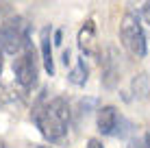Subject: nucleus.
<instances>
[{
  "mask_svg": "<svg viewBox=\"0 0 150 148\" xmlns=\"http://www.w3.org/2000/svg\"><path fill=\"white\" fill-rule=\"evenodd\" d=\"M70 120H72L70 103L65 98H61V96H57L52 100H41L33 111L35 126L50 144H57V142H61L68 135Z\"/></svg>",
  "mask_w": 150,
  "mask_h": 148,
  "instance_id": "1",
  "label": "nucleus"
},
{
  "mask_svg": "<svg viewBox=\"0 0 150 148\" xmlns=\"http://www.w3.org/2000/svg\"><path fill=\"white\" fill-rule=\"evenodd\" d=\"M30 44V24L22 15H9L0 22V46L2 52L18 55Z\"/></svg>",
  "mask_w": 150,
  "mask_h": 148,
  "instance_id": "2",
  "label": "nucleus"
},
{
  "mask_svg": "<svg viewBox=\"0 0 150 148\" xmlns=\"http://www.w3.org/2000/svg\"><path fill=\"white\" fill-rule=\"evenodd\" d=\"M120 39H122L124 48L131 55H135V57H146L148 37H146V28H144V22H142V18H139V13H126L122 18Z\"/></svg>",
  "mask_w": 150,
  "mask_h": 148,
  "instance_id": "3",
  "label": "nucleus"
},
{
  "mask_svg": "<svg viewBox=\"0 0 150 148\" xmlns=\"http://www.w3.org/2000/svg\"><path fill=\"white\" fill-rule=\"evenodd\" d=\"M39 63H41V59L37 57V52H35V48L30 44L15 55L13 76L24 89L35 87V83H37V79H39Z\"/></svg>",
  "mask_w": 150,
  "mask_h": 148,
  "instance_id": "4",
  "label": "nucleus"
},
{
  "mask_svg": "<svg viewBox=\"0 0 150 148\" xmlns=\"http://www.w3.org/2000/svg\"><path fill=\"white\" fill-rule=\"evenodd\" d=\"M79 48L83 55L87 57H100V48H98V35H96V24L94 20H87L83 24V28L79 30Z\"/></svg>",
  "mask_w": 150,
  "mask_h": 148,
  "instance_id": "5",
  "label": "nucleus"
},
{
  "mask_svg": "<svg viewBox=\"0 0 150 148\" xmlns=\"http://www.w3.org/2000/svg\"><path fill=\"white\" fill-rule=\"evenodd\" d=\"M117 81H120L117 52H115V48H109V59H102V85H105L107 89H113L117 85Z\"/></svg>",
  "mask_w": 150,
  "mask_h": 148,
  "instance_id": "6",
  "label": "nucleus"
},
{
  "mask_svg": "<svg viewBox=\"0 0 150 148\" xmlns=\"http://www.w3.org/2000/svg\"><path fill=\"white\" fill-rule=\"evenodd\" d=\"M120 118H122V115L117 113V109H115L113 105L100 107V109H98V120H96L98 131H100L102 135H113V131H115Z\"/></svg>",
  "mask_w": 150,
  "mask_h": 148,
  "instance_id": "7",
  "label": "nucleus"
},
{
  "mask_svg": "<svg viewBox=\"0 0 150 148\" xmlns=\"http://www.w3.org/2000/svg\"><path fill=\"white\" fill-rule=\"evenodd\" d=\"M52 28L44 26L39 33V46H41V65L48 72V76H54V61H52Z\"/></svg>",
  "mask_w": 150,
  "mask_h": 148,
  "instance_id": "8",
  "label": "nucleus"
},
{
  "mask_svg": "<svg viewBox=\"0 0 150 148\" xmlns=\"http://www.w3.org/2000/svg\"><path fill=\"white\" fill-rule=\"evenodd\" d=\"M131 94L135 100H148L150 98V74L148 72H139L131 81Z\"/></svg>",
  "mask_w": 150,
  "mask_h": 148,
  "instance_id": "9",
  "label": "nucleus"
},
{
  "mask_svg": "<svg viewBox=\"0 0 150 148\" xmlns=\"http://www.w3.org/2000/svg\"><path fill=\"white\" fill-rule=\"evenodd\" d=\"M87 79H89V68H87V63H85V57H81L76 61V65L70 70L68 81L72 85H76V87H83V85L87 83Z\"/></svg>",
  "mask_w": 150,
  "mask_h": 148,
  "instance_id": "10",
  "label": "nucleus"
},
{
  "mask_svg": "<svg viewBox=\"0 0 150 148\" xmlns=\"http://www.w3.org/2000/svg\"><path fill=\"white\" fill-rule=\"evenodd\" d=\"M126 148H150V131L144 133L142 137H133Z\"/></svg>",
  "mask_w": 150,
  "mask_h": 148,
  "instance_id": "11",
  "label": "nucleus"
},
{
  "mask_svg": "<svg viewBox=\"0 0 150 148\" xmlns=\"http://www.w3.org/2000/svg\"><path fill=\"white\" fill-rule=\"evenodd\" d=\"M9 13H11V2L9 0H0V22L4 18H9Z\"/></svg>",
  "mask_w": 150,
  "mask_h": 148,
  "instance_id": "12",
  "label": "nucleus"
},
{
  "mask_svg": "<svg viewBox=\"0 0 150 148\" xmlns=\"http://www.w3.org/2000/svg\"><path fill=\"white\" fill-rule=\"evenodd\" d=\"M139 18H142V22L150 24V0H148V2L142 7V11H139Z\"/></svg>",
  "mask_w": 150,
  "mask_h": 148,
  "instance_id": "13",
  "label": "nucleus"
},
{
  "mask_svg": "<svg viewBox=\"0 0 150 148\" xmlns=\"http://www.w3.org/2000/svg\"><path fill=\"white\" fill-rule=\"evenodd\" d=\"M52 44H54V46H61V44H63V30H54V33H52Z\"/></svg>",
  "mask_w": 150,
  "mask_h": 148,
  "instance_id": "14",
  "label": "nucleus"
},
{
  "mask_svg": "<svg viewBox=\"0 0 150 148\" xmlns=\"http://www.w3.org/2000/svg\"><path fill=\"white\" fill-rule=\"evenodd\" d=\"M87 148H105V146H102V142H100V140H96V137H91V140L87 142Z\"/></svg>",
  "mask_w": 150,
  "mask_h": 148,
  "instance_id": "15",
  "label": "nucleus"
},
{
  "mask_svg": "<svg viewBox=\"0 0 150 148\" xmlns=\"http://www.w3.org/2000/svg\"><path fill=\"white\" fill-rule=\"evenodd\" d=\"M63 63H65V65L70 63V50H63Z\"/></svg>",
  "mask_w": 150,
  "mask_h": 148,
  "instance_id": "16",
  "label": "nucleus"
},
{
  "mask_svg": "<svg viewBox=\"0 0 150 148\" xmlns=\"http://www.w3.org/2000/svg\"><path fill=\"white\" fill-rule=\"evenodd\" d=\"M0 74H2V46H0Z\"/></svg>",
  "mask_w": 150,
  "mask_h": 148,
  "instance_id": "17",
  "label": "nucleus"
},
{
  "mask_svg": "<svg viewBox=\"0 0 150 148\" xmlns=\"http://www.w3.org/2000/svg\"><path fill=\"white\" fill-rule=\"evenodd\" d=\"M0 148H9V146H7V144H4V142H2V140H0Z\"/></svg>",
  "mask_w": 150,
  "mask_h": 148,
  "instance_id": "18",
  "label": "nucleus"
},
{
  "mask_svg": "<svg viewBox=\"0 0 150 148\" xmlns=\"http://www.w3.org/2000/svg\"><path fill=\"white\" fill-rule=\"evenodd\" d=\"M35 148H50V146H35Z\"/></svg>",
  "mask_w": 150,
  "mask_h": 148,
  "instance_id": "19",
  "label": "nucleus"
}]
</instances>
